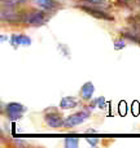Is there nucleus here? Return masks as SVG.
Segmentation results:
<instances>
[{
	"label": "nucleus",
	"mask_w": 140,
	"mask_h": 148,
	"mask_svg": "<svg viewBox=\"0 0 140 148\" xmlns=\"http://www.w3.org/2000/svg\"><path fill=\"white\" fill-rule=\"evenodd\" d=\"M49 16L46 13V10L40 9V8H33V9H27L23 12L22 23L26 26H43L49 21Z\"/></svg>",
	"instance_id": "1"
},
{
	"label": "nucleus",
	"mask_w": 140,
	"mask_h": 148,
	"mask_svg": "<svg viewBox=\"0 0 140 148\" xmlns=\"http://www.w3.org/2000/svg\"><path fill=\"white\" fill-rule=\"evenodd\" d=\"M89 110L91 109H89L88 107H86L84 109L79 110V112H75V113H73V114L68 116L64 121V127L70 129V127H75V126L83 123L84 121H87L89 118V116H91Z\"/></svg>",
	"instance_id": "2"
},
{
	"label": "nucleus",
	"mask_w": 140,
	"mask_h": 148,
	"mask_svg": "<svg viewBox=\"0 0 140 148\" xmlns=\"http://www.w3.org/2000/svg\"><path fill=\"white\" fill-rule=\"evenodd\" d=\"M27 112V108L17 101H10L5 105V117L10 121H18Z\"/></svg>",
	"instance_id": "3"
},
{
	"label": "nucleus",
	"mask_w": 140,
	"mask_h": 148,
	"mask_svg": "<svg viewBox=\"0 0 140 148\" xmlns=\"http://www.w3.org/2000/svg\"><path fill=\"white\" fill-rule=\"evenodd\" d=\"M44 122H46V125L48 126V127L51 129H60L64 126V121L65 118L62 117V114L59 112L57 109H47L46 112H44Z\"/></svg>",
	"instance_id": "4"
},
{
	"label": "nucleus",
	"mask_w": 140,
	"mask_h": 148,
	"mask_svg": "<svg viewBox=\"0 0 140 148\" xmlns=\"http://www.w3.org/2000/svg\"><path fill=\"white\" fill-rule=\"evenodd\" d=\"M0 17L3 21L12 25H18L22 23L23 18V12H17V8H10V7H3L1 5V13Z\"/></svg>",
	"instance_id": "5"
},
{
	"label": "nucleus",
	"mask_w": 140,
	"mask_h": 148,
	"mask_svg": "<svg viewBox=\"0 0 140 148\" xmlns=\"http://www.w3.org/2000/svg\"><path fill=\"white\" fill-rule=\"evenodd\" d=\"M76 8H79L81 10L86 12L87 14L92 16V17L97 18V20H104V21H114V17L110 16L109 13H107L105 10H102L100 7H94V5H86V4H78Z\"/></svg>",
	"instance_id": "6"
},
{
	"label": "nucleus",
	"mask_w": 140,
	"mask_h": 148,
	"mask_svg": "<svg viewBox=\"0 0 140 148\" xmlns=\"http://www.w3.org/2000/svg\"><path fill=\"white\" fill-rule=\"evenodd\" d=\"M34 4L38 8L46 10V12H57L59 9H61L62 5L60 4L57 0H34Z\"/></svg>",
	"instance_id": "7"
},
{
	"label": "nucleus",
	"mask_w": 140,
	"mask_h": 148,
	"mask_svg": "<svg viewBox=\"0 0 140 148\" xmlns=\"http://www.w3.org/2000/svg\"><path fill=\"white\" fill-rule=\"evenodd\" d=\"M9 43L12 44L13 48H18L20 46H30L31 39L25 34H12V36L9 38Z\"/></svg>",
	"instance_id": "8"
},
{
	"label": "nucleus",
	"mask_w": 140,
	"mask_h": 148,
	"mask_svg": "<svg viewBox=\"0 0 140 148\" xmlns=\"http://www.w3.org/2000/svg\"><path fill=\"white\" fill-rule=\"evenodd\" d=\"M94 92H95L94 83H92V82H86V83L82 86V88H81V99L84 100V101L92 100Z\"/></svg>",
	"instance_id": "9"
},
{
	"label": "nucleus",
	"mask_w": 140,
	"mask_h": 148,
	"mask_svg": "<svg viewBox=\"0 0 140 148\" xmlns=\"http://www.w3.org/2000/svg\"><path fill=\"white\" fill-rule=\"evenodd\" d=\"M75 107H78V100L74 96H65L60 101V108L61 109H73Z\"/></svg>",
	"instance_id": "10"
},
{
	"label": "nucleus",
	"mask_w": 140,
	"mask_h": 148,
	"mask_svg": "<svg viewBox=\"0 0 140 148\" xmlns=\"http://www.w3.org/2000/svg\"><path fill=\"white\" fill-rule=\"evenodd\" d=\"M121 36H123L127 40L140 46V34L139 33H135V31H131V30H122L121 31Z\"/></svg>",
	"instance_id": "11"
},
{
	"label": "nucleus",
	"mask_w": 140,
	"mask_h": 148,
	"mask_svg": "<svg viewBox=\"0 0 140 148\" xmlns=\"http://www.w3.org/2000/svg\"><path fill=\"white\" fill-rule=\"evenodd\" d=\"M87 107H88L91 110L95 109V108H100V109H107V108H108V101H107V99H105L104 96H99V97H96V99L91 100L89 105H87Z\"/></svg>",
	"instance_id": "12"
},
{
	"label": "nucleus",
	"mask_w": 140,
	"mask_h": 148,
	"mask_svg": "<svg viewBox=\"0 0 140 148\" xmlns=\"http://www.w3.org/2000/svg\"><path fill=\"white\" fill-rule=\"evenodd\" d=\"M81 4L86 5H94V7H100V8H108L110 7V0H78Z\"/></svg>",
	"instance_id": "13"
},
{
	"label": "nucleus",
	"mask_w": 140,
	"mask_h": 148,
	"mask_svg": "<svg viewBox=\"0 0 140 148\" xmlns=\"http://www.w3.org/2000/svg\"><path fill=\"white\" fill-rule=\"evenodd\" d=\"M26 3V0H1L3 7H10V8H18L21 5H23Z\"/></svg>",
	"instance_id": "14"
},
{
	"label": "nucleus",
	"mask_w": 140,
	"mask_h": 148,
	"mask_svg": "<svg viewBox=\"0 0 140 148\" xmlns=\"http://www.w3.org/2000/svg\"><path fill=\"white\" fill-rule=\"evenodd\" d=\"M64 144L66 148H76L79 144V140L76 138H66L64 142Z\"/></svg>",
	"instance_id": "15"
},
{
	"label": "nucleus",
	"mask_w": 140,
	"mask_h": 148,
	"mask_svg": "<svg viewBox=\"0 0 140 148\" xmlns=\"http://www.w3.org/2000/svg\"><path fill=\"white\" fill-rule=\"evenodd\" d=\"M126 46H127V44H126V40L123 39V36H121V38H118L114 40V49L115 51H120V49L125 48Z\"/></svg>",
	"instance_id": "16"
},
{
	"label": "nucleus",
	"mask_w": 140,
	"mask_h": 148,
	"mask_svg": "<svg viewBox=\"0 0 140 148\" xmlns=\"http://www.w3.org/2000/svg\"><path fill=\"white\" fill-rule=\"evenodd\" d=\"M59 49L64 53V56H66V57H70V51L68 49V47L65 46V44H59Z\"/></svg>",
	"instance_id": "17"
},
{
	"label": "nucleus",
	"mask_w": 140,
	"mask_h": 148,
	"mask_svg": "<svg viewBox=\"0 0 140 148\" xmlns=\"http://www.w3.org/2000/svg\"><path fill=\"white\" fill-rule=\"evenodd\" d=\"M115 3H117L118 5H121V7H127L130 0H115Z\"/></svg>",
	"instance_id": "18"
},
{
	"label": "nucleus",
	"mask_w": 140,
	"mask_h": 148,
	"mask_svg": "<svg viewBox=\"0 0 140 148\" xmlns=\"http://www.w3.org/2000/svg\"><path fill=\"white\" fill-rule=\"evenodd\" d=\"M87 142H88L92 147H95L97 143H99V140H97V139H89V138H87Z\"/></svg>",
	"instance_id": "19"
},
{
	"label": "nucleus",
	"mask_w": 140,
	"mask_h": 148,
	"mask_svg": "<svg viewBox=\"0 0 140 148\" xmlns=\"http://www.w3.org/2000/svg\"><path fill=\"white\" fill-rule=\"evenodd\" d=\"M97 130H95V129H87L86 130V134H96Z\"/></svg>",
	"instance_id": "20"
},
{
	"label": "nucleus",
	"mask_w": 140,
	"mask_h": 148,
	"mask_svg": "<svg viewBox=\"0 0 140 148\" xmlns=\"http://www.w3.org/2000/svg\"><path fill=\"white\" fill-rule=\"evenodd\" d=\"M0 39H1V42H4V40H8V38H7V36H5V35H1V38H0Z\"/></svg>",
	"instance_id": "21"
}]
</instances>
